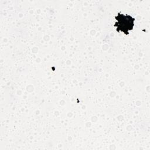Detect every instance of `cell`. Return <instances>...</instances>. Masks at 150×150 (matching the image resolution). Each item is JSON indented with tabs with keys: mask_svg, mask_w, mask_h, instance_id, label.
<instances>
[{
	"mask_svg": "<svg viewBox=\"0 0 150 150\" xmlns=\"http://www.w3.org/2000/svg\"><path fill=\"white\" fill-rule=\"evenodd\" d=\"M116 22L114 26L116 28L118 32L121 31L125 35H128L129 31L133 29L135 19L129 15H124L120 12L118 13L115 17Z\"/></svg>",
	"mask_w": 150,
	"mask_h": 150,
	"instance_id": "1",
	"label": "cell"
}]
</instances>
